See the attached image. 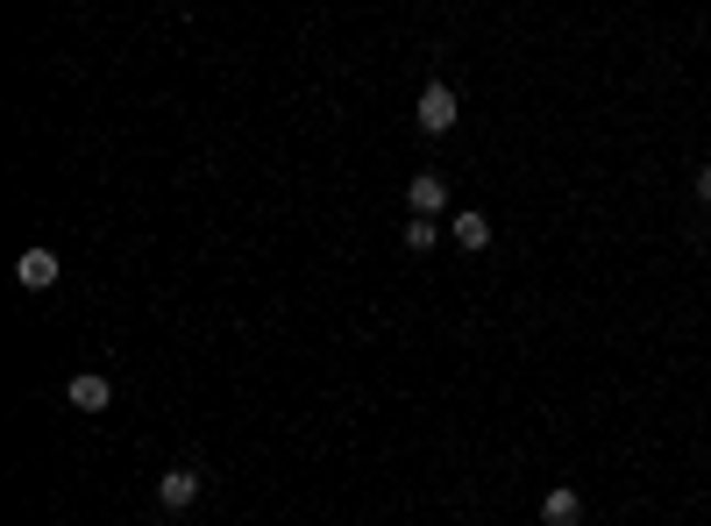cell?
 Segmentation results:
<instances>
[{"mask_svg": "<svg viewBox=\"0 0 711 526\" xmlns=\"http://www.w3.org/2000/svg\"><path fill=\"white\" fill-rule=\"evenodd\" d=\"M200 470H192V462H178V470H164L157 477V505L164 513H192V505H200Z\"/></svg>", "mask_w": 711, "mask_h": 526, "instance_id": "7a4b0ae2", "label": "cell"}, {"mask_svg": "<svg viewBox=\"0 0 711 526\" xmlns=\"http://www.w3.org/2000/svg\"><path fill=\"white\" fill-rule=\"evenodd\" d=\"M456 243L463 249H484V243H491V221H484V214H456Z\"/></svg>", "mask_w": 711, "mask_h": 526, "instance_id": "ba28073f", "label": "cell"}, {"mask_svg": "<svg viewBox=\"0 0 711 526\" xmlns=\"http://www.w3.org/2000/svg\"><path fill=\"white\" fill-rule=\"evenodd\" d=\"M65 399L79 405V413H108V405H114V384L100 378V370H79V378L65 384Z\"/></svg>", "mask_w": 711, "mask_h": 526, "instance_id": "277c9868", "label": "cell"}, {"mask_svg": "<svg viewBox=\"0 0 711 526\" xmlns=\"http://www.w3.org/2000/svg\"><path fill=\"white\" fill-rule=\"evenodd\" d=\"M413 122H420V135H448V128L463 122V93H456V86H442V79H434V86H420Z\"/></svg>", "mask_w": 711, "mask_h": 526, "instance_id": "6da1fadb", "label": "cell"}, {"mask_svg": "<svg viewBox=\"0 0 711 526\" xmlns=\"http://www.w3.org/2000/svg\"><path fill=\"white\" fill-rule=\"evenodd\" d=\"M57 278H65L57 249H22V257H14V284H22V292H51Z\"/></svg>", "mask_w": 711, "mask_h": 526, "instance_id": "3957f363", "label": "cell"}, {"mask_svg": "<svg viewBox=\"0 0 711 526\" xmlns=\"http://www.w3.org/2000/svg\"><path fill=\"white\" fill-rule=\"evenodd\" d=\"M406 206H413V214H427V221H442V206H448V186H442V171H420L413 186H406Z\"/></svg>", "mask_w": 711, "mask_h": 526, "instance_id": "5b68a950", "label": "cell"}, {"mask_svg": "<svg viewBox=\"0 0 711 526\" xmlns=\"http://www.w3.org/2000/svg\"><path fill=\"white\" fill-rule=\"evenodd\" d=\"M434 243H442V228H434L427 214H413V221H406V249H413V257H427Z\"/></svg>", "mask_w": 711, "mask_h": 526, "instance_id": "52a82bcc", "label": "cell"}, {"mask_svg": "<svg viewBox=\"0 0 711 526\" xmlns=\"http://www.w3.org/2000/svg\"><path fill=\"white\" fill-rule=\"evenodd\" d=\"M698 200L711 206V164H704V171H698Z\"/></svg>", "mask_w": 711, "mask_h": 526, "instance_id": "9c48e42d", "label": "cell"}, {"mask_svg": "<svg viewBox=\"0 0 711 526\" xmlns=\"http://www.w3.org/2000/svg\"><path fill=\"white\" fill-rule=\"evenodd\" d=\"M577 519H584V499L569 484H555L548 499H541V526H577Z\"/></svg>", "mask_w": 711, "mask_h": 526, "instance_id": "8992f818", "label": "cell"}]
</instances>
